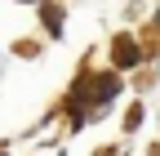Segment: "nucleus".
<instances>
[{"mask_svg":"<svg viewBox=\"0 0 160 156\" xmlns=\"http://www.w3.org/2000/svg\"><path fill=\"white\" fill-rule=\"evenodd\" d=\"M116 45H120V49H116V63H120V67H133V63H138L133 40H116Z\"/></svg>","mask_w":160,"mask_h":156,"instance_id":"f257e3e1","label":"nucleus"}]
</instances>
